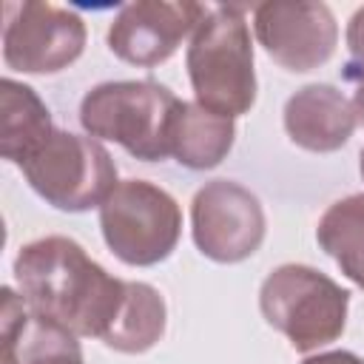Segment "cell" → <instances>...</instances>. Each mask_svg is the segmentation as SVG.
Returning <instances> with one entry per match:
<instances>
[{"label":"cell","instance_id":"obj_11","mask_svg":"<svg viewBox=\"0 0 364 364\" xmlns=\"http://www.w3.org/2000/svg\"><path fill=\"white\" fill-rule=\"evenodd\" d=\"M0 296V364H85L74 333L31 313L11 287H3Z\"/></svg>","mask_w":364,"mask_h":364},{"label":"cell","instance_id":"obj_13","mask_svg":"<svg viewBox=\"0 0 364 364\" xmlns=\"http://www.w3.org/2000/svg\"><path fill=\"white\" fill-rule=\"evenodd\" d=\"M236 125L230 117H222L199 102L179 100V108L171 122V156L191 171L216 168L233 148Z\"/></svg>","mask_w":364,"mask_h":364},{"label":"cell","instance_id":"obj_9","mask_svg":"<svg viewBox=\"0 0 364 364\" xmlns=\"http://www.w3.org/2000/svg\"><path fill=\"white\" fill-rule=\"evenodd\" d=\"M253 31L262 48L287 71L324 65L338 43V23L324 3L270 0L253 9Z\"/></svg>","mask_w":364,"mask_h":364},{"label":"cell","instance_id":"obj_4","mask_svg":"<svg viewBox=\"0 0 364 364\" xmlns=\"http://www.w3.org/2000/svg\"><path fill=\"white\" fill-rule=\"evenodd\" d=\"M350 293L310 264H279L259 290V310L299 353L336 341L347 324Z\"/></svg>","mask_w":364,"mask_h":364},{"label":"cell","instance_id":"obj_20","mask_svg":"<svg viewBox=\"0 0 364 364\" xmlns=\"http://www.w3.org/2000/svg\"><path fill=\"white\" fill-rule=\"evenodd\" d=\"M358 171H361V179H364V148H361V156H358Z\"/></svg>","mask_w":364,"mask_h":364},{"label":"cell","instance_id":"obj_10","mask_svg":"<svg viewBox=\"0 0 364 364\" xmlns=\"http://www.w3.org/2000/svg\"><path fill=\"white\" fill-rule=\"evenodd\" d=\"M210 6L182 0H139L119 9L108 26V48L131 65H159L165 63L185 37H193Z\"/></svg>","mask_w":364,"mask_h":364},{"label":"cell","instance_id":"obj_17","mask_svg":"<svg viewBox=\"0 0 364 364\" xmlns=\"http://www.w3.org/2000/svg\"><path fill=\"white\" fill-rule=\"evenodd\" d=\"M347 51H350V60L344 65V77L361 82L364 80V6L347 23Z\"/></svg>","mask_w":364,"mask_h":364},{"label":"cell","instance_id":"obj_7","mask_svg":"<svg viewBox=\"0 0 364 364\" xmlns=\"http://www.w3.org/2000/svg\"><path fill=\"white\" fill-rule=\"evenodd\" d=\"M3 60L23 74H57L80 60L88 31L77 11L51 3L3 6Z\"/></svg>","mask_w":364,"mask_h":364},{"label":"cell","instance_id":"obj_16","mask_svg":"<svg viewBox=\"0 0 364 364\" xmlns=\"http://www.w3.org/2000/svg\"><path fill=\"white\" fill-rule=\"evenodd\" d=\"M165 321L168 310L159 290L145 282H128L122 310L108 336L102 338V344L117 353H145L162 338Z\"/></svg>","mask_w":364,"mask_h":364},{"label":"cell","instance_id":"obj_1","mask_svg":"<svg viewBox=\"0 0 364 364\" xmlns=\"http://www.w3.org/2000/svg\"><path fill=\"white\" fill-rule=\"evenodd\" d=\"M14 279L31 313L77 338H105L128 287L125 279L111 276L68 236H46L20 247Z\"/></svg>","mask_w":364,"mask_h":364},{"label":"cell","instance_id":"obj_8","mask_svg":"<svg viewBox=\"0 0 364 364\" xmlns=\"http://www.w3.org/2000/svg\"><path fill=\"white\" fill-rule=\"evenodd\" d=\"M264 210L253 191L233 179L205 182L191 202V233L202 256L236 264L264 242Z\"/></svg>","mask_w":364,"mask_h":364},{"label":"cell","instance_id":"obj_6","mask_svg":"<svg viewBox=\"0 0 364 364\" xmlns=\"http://www.w3.org/2000/svg\"><path fill=\"white\" fill-rule=\"evenodd\" d=\"M100 228L119 262L151 267L173 253L182 236V210L165 188L145 179H125L100 205Z\"/></svg>","mask_w":364,"mask_h":364},{"label":"cell","instance_id":"obj_5","mask_svg":"<svg viewBox=\"0 0 364 364\" xmlns=\"http://www.w3.org/2000/svg\"><path fill=\"white\" fill-rule=\"evenodd\" d=\"M20 171L40 199L65 213L100 208L119 185L117 165L100 139L60 128H54Z\"/></svg>","mask_w":364,"mask_h":364},{"label":"cell","instance_id":"obj_12","mask_svg":"<svg viewBox=\"0 0 364 364\" xmlns=\"http://www.w3.org/2000/svg\"><path fill=\"white\" fill-rule=\"evenodd\" d=\"M358 125L353 102L327 82H310L284 102V131L293 145L330 154L347 145Z\"/></svg>","mask_w":364,"mask_h":364},{"label":"cell","instance_id":"obj_19","mask_svg":"<svg viewBox=\"0 0 364 364\" xmlns=\"http://www.w3.org/2000/svg\"><path fill=\"white\" fill-rule=\"evenodd\" d=\"M353 108H355V117H358V122H364V80L358 82V88H355V97H353Z\"/></svg>","mask_w":364,"mask_h":364},{"label":"cell","instance_id":"obj_2","mask_svg":"<svg viewBox=\"0 0 364 364\" xmlns=\"http://www.w3.org/2000/svg\"><path fill=\"white\" fill-rule=\"evenodd\" d=\"M185 65L199 105L230 119L247 114L256 102V71L245 9L210 6L191 37Z\"/></svg>","mask_w":364,"mask_h":364},{"label":"cell","instance_id":"obj_18","mask_svg":"<svg viewBox=\"0 0 364 364\" xmlns=\"http://www.w3.org/2000/svg\"><path fill=\"white\" fill-rule=\"evenodd\" d=\"M301 364H364V358H358L350 350H330V353H318V355H307Z\"/></svg>","mask_w":364,"mask_h":364},{"label":"cell","instance_id":"obj_14","mask_svg":"<svg viewBox=\"0 0 364 364\" xmlns=\"http://www.w3.org/2000/svg\"><path fill=\"white\" fill-rule=\"evenodd\" d=\"M54 134L51 114L37 91L26 82L3 77L0 82V154L23 165Z\"/></svg>","mask_w":364,"mask_h":364},{"label":"cell","instance_id":"obj_15","mask_svg":"<svg viewBox=\"0 0 364 364\" xmlns=\"http://www.w3.org/2000/svg\"><path fill=\"white\" fill-rule=\"evenodd\" d=\"M316 239L341 273L364 290V193L333 202L318 219Z\"/></svg>","mask_w":364,"mask_h":364},{"label":"cell","instance_id":"obj_3","mask_svg":"<svg viewBox=\"0 0 364 364\" xmlns=\"http://www.w3.org/2000/svg\"><path fill=\"white\" fill-rule=\"evenodd\" d=\"M179 97L154 80H117L94 85L80 102V125L94 139L122 145L134 159L171 156V122Z\"/></svg>","mask_w":364,"mask_h":364}]
</instances>
